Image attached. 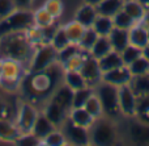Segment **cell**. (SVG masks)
<instances>
[{
  "label": "cell",
  "mask_w": 149,
  "mask_h": 146,
  "mask_svg": "<svg viewBox=\"0 0 149 146\" xmlns=\"http://www.w3.org/2000/svg\"><path fill=\"white\" fill-rule=\"evenodd\" d=\"M63 75L64 68L58 62L47 70L28 73L24 76L20 86L24 100H28L36 105H43L51 97L55 90L63 83Z\"/></svg>",
  "instance_id": "obj_1"
},
{
  "label": "cell",
  "mask_w": 149,
  "mask_h": 146,
  "mask_svg": "<svg viewBox=\"0 0 149 146\" xmlns=\"http://www.w3.org/2000/svg\"><path fill=\"white\" fill-rule=\"evenodd\" d=\"M34 49L36 47L29 42L25 32L9 33L0 38V57L16 59L26 68L29 67Z\"/></svg>",
  "instance_id": "obj_2"
},
{
  "label": "cell",
  "mask_w": 149,
  "mask_h": 146,
  "mask_svg": "<svg viewBox=\"0 0 149 146\" xmlns=\"http://www.w3.org/2000/svg\"><path fill=\"white\" fill-rule=\"evenodd\" d=\"M28 74V68L21 62L12 58H3V73L0 79V88L8 92L20 91L24 76Z\"/></svg>",
  "instance_id": "obj_3"
},
{
  "label": "cell",
  "mask_w": 149,
  "mask_h": 146,
  "mask_svg": "<svg viewBox=\"0 0 149 146\" xmlns=\"http://www.w3.org/2000/svg\"><path fill=\"white\" fill-rule=\"evenodd\" d=\"M90 145L95 146H110L118 140V130L113 120L106 116L97 118L89 128Z\"/></svg>",
  "instance_id": "obj_4"
},
{
  "label": "cell",
  "mask_w": 149,
  "mask_h": 146,
  "mask_svg": "<svg viewBox=\"0 0 149 146\" xmlns=\"http://www.w3.org/2000/svg\"><path fill=\"white\" fill-rule=\"evenodd\" d=\"M119 87H115L113 84L105 83V82H100L97 86L94 87V92L98 96L101 104L103 108V116L111 118H116L120 113V108H119Z\"/></svg>",
  "instance_id": "obj_5"
},
{
  "label": "cell",
  "mask_w": 149,
  "mask_h": 146,
  "mask_svg": "<svg viewBox=\"0 0 149 146\" xmlns=\"http://www.w3.org/2000/svg\"><path fill=\"white\" fill-rule=\"evenodd\" d=\"M33 25V9H18L17 8L9 16L0 20V38L9 33L26 32Z\"/></svg>",
  "instance_id": "obj_6"
},
{
  "label": "cell",
  "mask_w": 149,
  "mask_h": 146,
  "mask_svg": "<svg viewBox=\"0 0 149 146\" xmlns=\"http://www.w3.org/2000/svg\"><path fill=\"white\" fill-rule=\"evenodd\" d=\"M58 51L54 49L51 44H42L34 49L33 57L30 59L28 67V73H37L43 71L51 67L58 62Z\"/></svg>",
  "instance_id": "obj_7"
},
{
  "label": "cell",
  "mask_w": 149,
  "mask_h": 146,
  "mask_svg": "<svg viewBox=\"0 0 149 146\" xmlns=\"http://www.w3.org/2000/svg\"><path fill=\"white\" fill-rule=\"evenodd\" d=\"M39 112L41 111H38L37 105L28 102V100H21L18 103L17 109H16L15 121L21 133H30Z\"/></svg>",
  "instance_id": "obj_8"
},
{
  "label": "cell",
  "mask_w": 149,
  "mask_h": 146,
  "mask_svg": "<svg viewBox=\"0 0 149 146\" xmlns=\"http://www.w3.org/2000/svg\"><path fill=\"white\" fill-rule=\"evenodd\" d=\"M60 129L64 133L68 145H73V146L90 145V133L88 128H82V126L76 125V124L71 123L67 118L65 123L60 126Z\"/></svg>",
  "instance_id": "obj_9"
},
{
  "label": "cell",
  "mask_w": 149,
  "mask_h": 146,
  "mask_svg": "<svg viewBox=\"0 0 149 146\" xmlns=\"http://www.w3.org/2000/svg\"><path fill=\"white\" fill-rule=\"evenodd\" d=\"M119 108H120V113L124 117L132 118L136 115V105H137V96L130 84H124V86L119 87Z\"/></svg>",
  "instance_id": "obj_10"
},
{
  "label": "cell",
  "mask_w": 149,
  "mask_h": 146,
  "mask_svg": "<svg viewBox=\"0 0 149 146\" xmlns=\"http://www.w3.org/2000/svg\"><path fill=\"white\" fill-rule=\"evenodd\" d=\"M81 75L85 78L88 86L95 87L100 82H102V70H101V66L98 59H95L94 57H92L90 54L86 55L85 58V62L82 65L81 70H80Z\"/></svg>",
  "instance_id": "obj_11"
},
{
  "label": "cell",
  "mask_w": 149,
  "mask_h": 146,
  "mask_svg": "<svg viewBox=\"0 0 149 146\" xmlns=\"http://www.w3.org/2000/svg\"><path fill=\"white\" fill-rule=\"evenodd\" d=\"M42 112L45 113V116H46L56 128H60V126L65 123V120L68 118V112H70V111L65 109L62 105H59L58 103H55L54 100L49 99L43 104Z\"/></svg>",
  "instance_id": "obj_12"
},
{
  "label": "cell",
  "mask_w": 149,
  "mask_h": 146,
  "mask_svg": "<svg viewBox=\"0 0 149 146\" xmlns=\"http://www.w3.org/2000/svg\"><path fill=\"white\" fill-rule=\"evenodd\" d=\"M132 79V74L130 73L128 66L123 65L110 71H106L102 74V82L109 84H113L115 87H122L124 84H130Z\"/></svg>",
  "instance_id": "obj_13"
},
{
  "label": "cell",
  "mask_w": 149,
  "mask_h": 146,
  "mask_svg": "<svg viewBox=\"0 0 149 146\" xmlns=\"http://www.w3.org/2000/svg\"><path fill=\"white\" fill-rule=\"evenodd\" d=\"M128 136L135 144H149V124L141 123L137 118L132 117V121L128 125Z\"/></svg>",
  "instance_id": "obj_14"
},
{
  "label": "cell",
  "mask_w": 149,
  "mask_h": 146,
  "mask_svg": "<svg viewBox=\"0 0 149 146\" xmlns=\"http://www.w3.org/2000/svg\"><path fill=\"white\" fill-rule=\"evenodd\" d=\"M98 16V11L97 7L94 4H90V3H85L76 11L74 13V20L79 21L82 26L85 28H92L93 24H94L95 18Z\"/></svg>",
  "instance_id": "obj_15"
},
{
  "label": "cell",
  "mask_w": 149,
  "mask_h": 146,
  "mask_svg": "<svg viewBox=\"0 0 149 146\" xmlns=\"http://www.w3.org/2000/svg\"><path fill=\"white\" fill-rule=\"evenodd\" d=\"M21 132L13 118H0V141L15 144Z\"/></svg>",
  "instance_id": "obj_16"
},
{
  "label": "cell",
  "mask_w": 149,
  "mask_h": 146,
  "mask_svg": "<svg viewBox=\"0 0 149 146\" xmlns=\"http://www.w3.org/2000/svg\"><path fill=\"white\" fill-rule=\"evenodd\" d=\"M55 129H56V126H55L54 124L45 116V113L41 111L38 117H37V120H36V123H34V125H33L31 133L42 142V140L46 138V137L49 136L52 130H55Z\"/></svg>",
  "instance_id": "obj_17"
},
{
  "label": "cell",
  "mask_w": 149,
  "mask_h": 146,
  "mask_svg": "<svg viewBox=\"0 0 149 146\" xmlns=\"http://www.w3.org/2000/svg\"><path fill=\"white\" fill-rule=\"evenodd\" d=\"M68 120L79 126L89 129L95 121V118L84 107H80V108H71L70 112H68Z\"/></svg>",
  "instance_id": "obj_18"
},
{
  "label": "cell",
  "mask_w": 149,
  "mask_h": 146,
  "mask_svg": "<svg viewBox=\"0 0 149 146\" xmlns=\"http://www.w3.org/2000/svg\"><path fill=\"white\" fill-rule=\"evenodd\" d=\"M51 100H54L55 103H58L59 105L64 107L65 109L70 111L72 108V100H73V90H71L68 86H65L64 83H62L56 90L54 91V94L50 97Z\"/></svg>",
  "instance_id": "obj_19"
},
{
  "label": "cell",
  "mask_w": 149,
  "mask_h": 146,
  "mask_svg": "<svg viewBox=\"0 0 149 146\" xmlns=\"http://www.w3.org/2000/svg\"><path fill=\"white\" fill-rule=\"evenodd\" d=\"M109 39L111 42L113 50L120 53L124 47H127L130 45V33L126 29L114 28L111 30V33L109 34Z\"/></svg>",
  "instance_id": "obj_20"
},
{
  "label": "cell",
  "mask_w": 149,
  "mask_h": 146,
  "mask_svg": "<svg viewBox=\"0 0 149 146\" xmlns=\"http://www.w3.org/2000/svg\"><path fill=\"white\" fill-rule=\"evenodd\" d=\"M128 33H130V44L134 45V46H137V47H140V49H143V47H145L149 44L147 28H145L141 23L135 24L128 30Z\"/></svg>",
  "instance_id": "obj_21"
},
{
  "label": "cell",
  "mask_w": 149,
  "mask_h": 146,
  "mask_svg": "<svg viewBox=\"0 0 149 146\" xmlns=\"http://www.w3.org/2000/svg\"><path fill=\"white\" fill-rule=\"evenodd\" d=\"M124 1H126V0H102V1H100L95 7H97L98 15L114 17L119 11L123 9Z\"/></svg>",
  "instance_id": "obj_22"
},
{
  "label": "cell",
  "mask_w": 149,
  "mask_h": 146,
  "mask_svg": "<svg viewBox=\"0 0 149 146\" xmlns=\"http://www.w3.org/2000/svg\"><path fill=\"white\" fill-rule=\"evenodd\" d=\"M63 83L68 86L71 90L76 91V90L84 88L88 86L85 78L81 75L80 71H72V70H64V75H63Z\"/></svg>",
  "instance_id": "obj_23"
},
{
  "label": "cell",
  "mask_w": 149,
  "mask_h": 146,
  "mask_svg": "<svg viewBox=\"0 0 149 146\" xmlns=\"http://www.w3.org/2000/svg\"><path fill=\"white\" fill-rule=\"evenodd\" d=\"M130 87L132 88V91L135 92V95L137 97L148 96L149 95V74L132 76L131 82H130Z\"/></svg>",
  "instance_id": "obj_24"
},
{
  "label": "cell",
  "mask_w": 149,
  "mask_h": 146,
  "mask_svg": "<svg viewBox=\"0 0 149 146\" xmlns=\"http://www.w3.org/2000/svg\"><path fill=\"white\" fill-rule=\"evenodd\" d=\"M113 50V46H111V42L109 39V37L106 36H98L97 41L94 42L93 47L90 49L89 54L92 57H94L95 59H101L102 57H105L106 54Z\"/></svg>",
  "instance_id": "obj_25"
},
{
  "label": "cell",
  "mask_w": 149,
  "mask_h": 146,
  "mask_svg": "<svg viewBox=\"0 0 149 146\" xmlns=\"http://www.w3.org/2000/svg\"><path fill=\"white\" fill-rule=\"evenodd\" d=\"M123 11L128 13L136 23H141L147 13L145 8L143 7V4L139 0H126L123 4Z\"/></svg>",
  "instance_id": "obj_26"
},
{
  "label": "cell",
  "mask_w": 149,
  "mask_h": 146,
  "mask_svg": "<svg viewBox=\"0 0 149 146\" xmlns=\"http://www.w3.org/2000/svg\"><path fill=\"white\" fill-rule=\"evenodd\" d=\"M98 62H100L102 73L110 71V70H113V68L119 67V66H123V61H122L120 53L115 51V50H111L109 54H106L105 57L98 59Z\"/></svg>",
  "instance_id": "obj_27"
},
{
  "label": "cell",
  "mask_w": 149,
  "mask_h": 146,
  "mask_svg": "<svg viewBox=\"0 0 149 146\" xmlns=\"http://www.w3.org/2000/svg\"><path fill=\"white\" fill-rule=\"evenodd\" d=\"M92 28L94 29L95 33H97L98 36H106V37H109V34L111 33V30H113L115 26H114L113 17L103 16V15H98Z\"/></svg>",
  "instance_id": "obj_28"
},
{
  "label": "cell",
  "mask_w": 149,
  "mask_h": 146,
  "mask_svg": "<svg viewBox=\"0 0 149 146\" xmlns=\"http://www.w3.org/2000/svg\"><path fill=\"white\" fill-rule=\"evenodd\" d=\"M33 18H34V25L39 26V28L50 26L56 21V18H55L43 5L33 11Z\"/></svg>",
  "instance_id": "obj_29"
},
{
  "label": "cell",
  "mask_w": 149,
  "mask_h": 146,
  "mask_svg": "<svg viewBox=\"0 0 149 146\" xmlns=\"http://www.w3.org/2000/svg\"><path fill=\"white\" fill-rule=\"evenodd\" d=\"M63 28H64V30H65V33H67L68 38H70L71 44H77V45H79L80 39H81L85 29H86L85 26H82L79 21L74 20V18L72 21H70V23H67L65 25H63Z\"/></svg>",
  "instance_id": "obj_30"
},
{
  "label": "cell",
  "mask_w": 149,
  "mask_h": 146,
  "mask_svg": "<svg viewBox=\"0 0 149 146\" xmlns=\"http://www.w3.org/2000/svg\"><path fill=\"white\" fill-rule=\"evenodd\" d=\"M94 94V87L86 86L84 88H80L73 91V100H72V108H80L84 107L85 103L88 102L92 95Z\"/></svg>",
  "instance_id": "obj_31"
},
{
  "label": "cell",
  "mask_w": 149,
  "mask_h": 146,
  "mask_svg": "<svg viewBox=\"0 0 149 146\" xmlns=\"http://www.w3.org/2000/svg\"><path fill=\"white\" fill-rule=\"evenodd\" d=\"M135 118L145 124H149V95L148 96L137 97L136 105V115Z\"/></svg>",
  "instance_id": "obj_32"
},
{
  "label": "cell",
  "mask_w": 149,
  "mask_h": 146,
  "mask_svg": "<svg viewBox=\"0 0 149 146\" xmlns=\"http://www.w3.org/2000/svg\"><path fill=\"white\" fill-rule=\"evenodd\" d=\"M42 145L43 146H64L68 144H67V140H65L63 130L60 128H56L46 138L42 140Z\"/></svg>",
  "instance_id": "obj_33"
},
{
  "label": "cell",
  "mask_w": 149,
  "mask_h": 146,
  "mask_svg": "<svg viewBox=\"0 0 149 146\" xmlns=\"http://www.w3.org/2000/svg\"><path fill=\"white\" fill-rule=\"evenodd\" d=\"M113 21H114V26H115V28L126 29V30H130V29H131L135 24H137L136 21H135L127 12H124L123 9L119 11V12L114 16Z\"/></svg>",
  "instance_id": "obj_34"
},
{
  "label": "cell",
  "mask_w": 149,
  "mask_h": 146,
  "mask_svg": "<svg viewBox=\"0 0 149 146\" xmlns=\"http://www.w3.org/2000/svg\"><path fill=\"white\" fill-rule=\"evenodd\" d=\"M84 108L90 113V115L93 116V117L95 118V120L103 116L102 104H101V102H100V99H98V96L95 95V92L89 97V99H88V102L85 103Z\"/></svg>",
  "instance_id": "obj_35"
},
{
  "label": "cell",
  "mask_w": 149,
  "mask_h": 146,
  "mask_svg": "<svg viewBox=\"0 0 149 146\" xmlns=\"http://www.w3.org/2000/svg\"><path fill=\"white\" fill-rule=\"evenodd\" d=\"M141 55H143V49H140V47H137V46H134V45H131V44L120 51V57H122V61H123V65H126V66L131 65L134 61H136L137 58L141 57Z\"/></svg>",
  "instance_id": "obj_36"
},
{
  "label": "cell",
  "mask_w": 149,
  "mask_h": 146,
  "mask_svg": "<svg viewBox=\"0 0 149 146\" xmlns=\"http://www.w3.org/2000/svg\"><path fill=\"white\" fill-rule=\"evenodd\" d=\"M98 38V34L95 33V30L93 28H86L84 32V34H82L81 39H80L79 42V46L80 49L82 50V51H90V49L93 47V45H94V42L97 41Z\"/></svg>",
  "instance_id": "obj_37"
},
{
  "label": "cell",
  "mask_w": 149,
  "mask_h": 146,
  "mask_svg": "<svg viewBox=\"0 0 149 146\" xmlns=\"http://www.w3.org/2000/svg\"><path fill=\"white\" fill-rule=\"evenodd\" d=\"M50 44L54 46V49L56 50V51L64 49L65 46H68V45L71 44V41H70V38H68V36H67V33H65L63 25H60L59 28L56 29V32H55V34H54V37H52V39H51Z\"/></svg>",
  "instance_id": "obj_38"
},
{
  "label": "cell",
  "mask_w": 149,
  "mask_h": 146,
  "mask_svg": "<svg viewBox=\"0 0 149 146\" xmlns=\"http://www.w3.org/2000/svg\"><path fill=\"white\" fill-rule=\"evenodd\" d=\"M128 68H130V73L132 74V76L149 74V61L141 55L136 61H134L131 65H128Z\"/></svg>",
  "instance_id": "obj_39"
},
{
  "label": "cell",
  "mask_w": 149,
  "mask_h": 146,
  "mask_svg": "<svg viewBox=\"0 0 149 146\" xmlns=\"http://www.w3.org/2000/svg\"><path fill=\"white\" fill-rule=\"evenodd\" d=\"M89 54L88 51H79L77 54H74L72 58H70V59L67 61V62L63 65V68L64 70H72V71H80L82 67V65H84L85 62V58H86V55Z\"/></svg>",
  "instance_id": "obj_40"
},
{
  "label": "cell",
  "mask_w": 149,
  "mask_h": 146,
  "mask_svg": "<svg viewBox=\"0 0 149 146\" xmlns=\"http://www.w3.org/2000/svg\"><path fill=\"white\" fill-rule=\"evenodd\" d=\"M25 34H26V37H28L29 42H30L34 47L39 46V45H42V44H46V42H45V37H43V29L39 28V26H37V25L30 26V28L25 32Z\"/></svg>",
  "instance_id": "obj_41"
},
{
  "label": "cell",
  "mask_w": 149,
  "mask_h": 146,
  "mask_svg": "<svg viewBox=\"0 0 149 146\" xmlns=\"http://www.w3.org/2000/svg\"><path fill=\"white\" fill-rule=\"evenodd\" d=\"M79 51H81V49H80V46L77 44H70L68 46H65L64 49L59 50L58 51V63H60V65H64L65 62H67L70 58H72L74 54H77Z\"/></svg>",
  "instance_id": "obj_42"
},
{
  "label": "cell",
  "mask_w": 149,
  "mask_h": 146,
  "mask_svg": "<svg viewBox=\"0 0 149 146\" xmlns=\"http://www.w3.org/2000/svg\"><path fill=\"white\" fill-rule=\"evenodd\" d=\"M16 109L17 107H13L9 100L0 96V118H13L15 120Z\"/></svg>",
  "instance_id": "obj_43"
},
{
  "label": "cell",
  "mask_w": 149,
  "mask_h": 146,
  "mask_svg": "<svg viewBox=\"0 0 149 146\" xmlns=\"http://www.w3.org/2000/svg\"><path fill=\"white\" fill-rule=\"evenodd\" d=\"M43 7L46 8L56 20L62 16L63 9H64L62 0H46V1L43 3Z\"/></svg>",
  "instance_id": "obj_44"
},
{
  "label": "cell",
  "mask_w": 149,
  "mask_h": 146,
  "mask_svg": "<svg viewBox=\"0 0 149 146\" xmlns=\"http://www.w3.org/2000/svg\"><path fill=\"white\" fill-rule=\"evenodd\" d=\"M15 145H18V146H38V145H42V142L30 132V133H21L20 137L17 138V141L15 142Z\"/></svg>",
  "instance_id": "obj_45"
},
{
  "label": "cell",
  "mask_w": 149,
  "mask_h": 146,
  "mask_svg": "<svg viewBox=\"0 0 149 146\" xmlns=\"http://www.w3.org/2000/svg\"><path fill=\"white\" fill-rule=\"evenodd\" d=\"M16 4L13 0H0V20L9 16L13 11H16Z\"/></svg>",
  "instance_id": "obj_46"
},
{
  "label": "cell",
  "mask_w": 149,
  "mask_h": 146,
  "mask_svg": "<svg viewBox=\"0 0 149 146\" xmlns=\"http://www.w3.org/2000/svg\"><path fill=\"white\" fill-rule=\"evenodd\" d=\"M59 26L60 25H58V23L55 21L52 25L46 26V28H42L43 29V37H45V42H46V44H50V42H51L52 37H54L55 32H56V29L59 28Z\"/></svg>",
  "instance_id": "obj_47"
},
{
  "label": "cell",
  "mask_w": 149,
  "mask_h": 146,
  "mask_svg": "<svg viewBox=\"0 0 149 146\" xmlns=\"http://www.w3.org/2000/svg\"><path fill=\"white\" fill-rule=\"evenodd\" d=\"M16 4V8L18 9H31L34 0H13Z\"/></svg>",
  "instance_id": "obj_48"
},
{
  "label": "cell",
  "mask_w": 149,
  "mask_h": 146,
  "mask_svg": "<svg viewBox=\"0 0 149 146\" xmlns=\"http://www.w3.org/2000/svg\"><path fill=\"white\" fill-rule=\"evenodd\" d=\"M141 24L145 26V28H149V11H147V13H145L144 18H143Z\"/></svg>",
  "instance_id": "obj_49"
},
{
  "label": "cell",
  "mask_w": 149,
  "mask_h": 146,
  "mask_svg": "<svg viewBox=\"0 0 149 146\" xmlns=\"http://www.w3.org/2000/svg\"><path fill=\"white\" fill-rule=\"evenodd\" d=\"M143 57H145L149 61V44L145 47H143Z\"/></svg>",
  "instance_id": "obj_50"
},
{
  "label": "cell",
  "mask_w": 149,
  "mask_h": 146,
  "mask_svg": "<svg viewBox=\"0 0 149 146\" xmlns=\"http://www.w3.org/2000/svg\"><path fill=\"white\" fill-rule=\"evenodd\" d=\"M143 4V7L145 8V11H149V0H139Z\"/></svg>",
  "instance_id": "obj_51"
},
{
  "label": "cell",
  "mask_w": 149,
  "mask_h": 146,
  "mask_svg": "<svg viewBox=\"0 0 149 146\" xmlns=\"http://www.w3.org/2000/svg\"><path fill=\"white\" fill-rule=\"evenodd\" d=\"M85 3H90V4H94V5H97L100 1H102V0H84Z\"/></svg>",
  "instance_id": "obj_52"
},
{
  "label": "cell",
  "mask_w": 149,
  "mask_h": 146,
  "mask_svg": "<svg viewBox=\"0 0 149 146\" xmlns=\"http://www.w3.org/2000/svg\"><path fill=\"white\" fill-rule=\"evenodd\" d=\"M1 73H3V58L0 57V79H1Z\"/></svg>",
  "instance_id": "obj_53"
},
{
  "label": "cell",
  "mask_w": 149,
  "mask_h": 146,
  "mask_svg": "<svg viewBox=\"0 0 149 146\" xmlns=\"http://www.w3.org/2000/svg\"><path fill=\"white\" fill-rule=\"evenodd\" d=\"M147 32H148V42H149V28H147Z\"/></svg>",
  "instance_id": "obj_54"
}]
</instances>
